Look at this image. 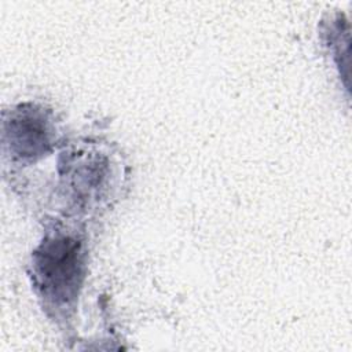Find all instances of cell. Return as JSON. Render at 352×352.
<instances>
[{
  "label": "cell",
  "instance_id": "obj_2",
  "mask_svg": "<svg viewBox=\"0 0 352 352\" xmlns=\"http://www.w3.org/2000/svg\"><path fill=\"white\" fill-rule=\"evenodd\" d=\"M11 143L25 155H32L43 150L47 143L44 124L37 117L23 116L11 122Z\"/></svg>",
  "mask_w": 352,
  "mask_h": 352
},
{
  "label": "cell",
  "instance_id": "obj_1",
  "mask_svg": "<svg viewBox=\"0 0 352 352\" xmlns=\"http://www.w3.org/2000/svg\"><path fill=\"white\" fill-rule=\"evenodd\" d=\"M80 245L70 238H55L36 253V271L44 293L66 301L80 276Z\"/></svg>",
  "mask_w": 352,
  "mask_h": 352
}]
</instances>
